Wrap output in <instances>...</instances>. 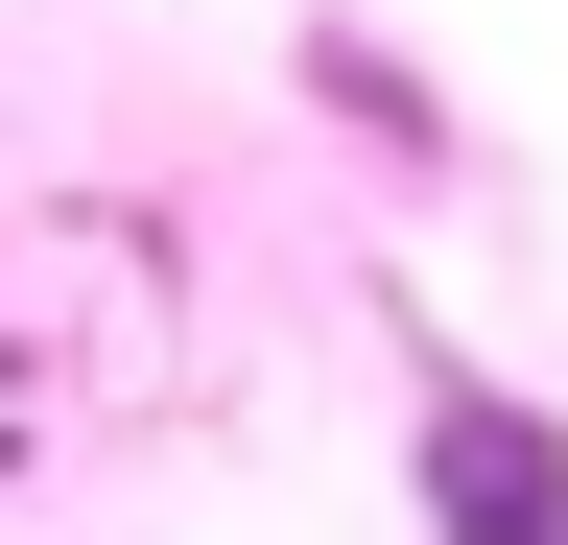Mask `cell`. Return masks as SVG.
Segmentation results:
<instances>
[{
    "instance_id": "2",
    "label": "cell",
    "mask_w": 568,
    "mask_h": 545,
    "mask_svg": "<svg viewBox=\"0 0 568 545\" xmlns=\"http://www.w3.org/2000/svg\"><path fill=\"white\" fill-rule=\"evenodd\" d=\"M284 95H308L332 143L379 166V190H426V214L474 190V119H450V72H426L403 24H355V0H308V24H284Z\"/></svg>"
},
{
    "instance_id": "1",
    "label": "cell",
    "mask_w": 568,
    "mask_h": 545,
    "mask_svg": "<svg viewBox=\"0 0 568 545\" xmlns=\"http://www.w3.org/2000/svg\"><path fill=\"white\" fill-rule=\"evenodd\" d=\"M379 332H403V522L426 545H568V403L497 380L474 332H426V309H379Z\"/></svg>"
}]
</instances>
